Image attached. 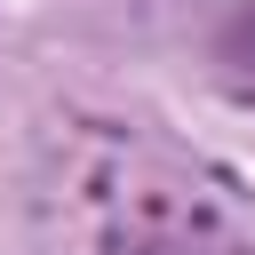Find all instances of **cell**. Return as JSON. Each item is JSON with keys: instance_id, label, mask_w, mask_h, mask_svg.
Returning a JSON list of instances; mask_svg holds the SVG:
<instances>
[{"instance_id": "6da1fadb", "label": "cell", "mask_w": 255, "mask_h": 255, "mask_svg": "<svg viewBox=\"0 0 255 255\" xmlns=\"http://www.w3.org/2000/svg\"><path fill=\"white\" fill-rule=\"evenodd\" d=\"M231 56H239V72H255V8H239V24H231Z\"/></svg>"}]
</instances>
